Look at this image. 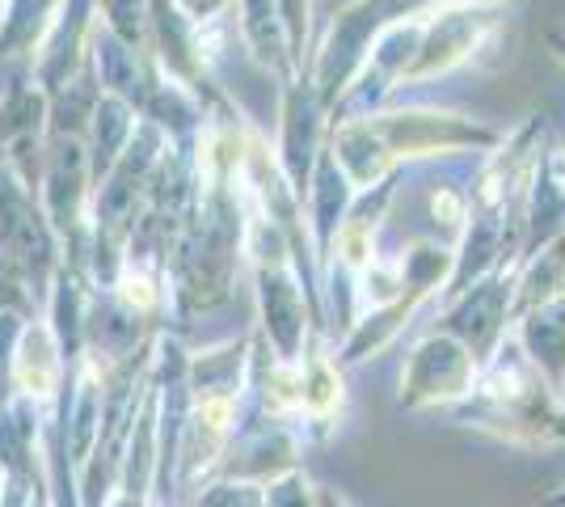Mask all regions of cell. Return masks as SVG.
Instances as JSON below:
<instances>
[{
	"instance_id": "obj_1",
	"label": "cell",
	"mask_w": 565,
	"mask_h": 507,
	"mask_svg": "<svg viewBox=\"0 0 565 507\" xmlns=\"http://www.w3.org/2000/svg\"><path fill=\"white\" fill-rule=\"evenodd\" d=\"M456 419L465 427L490 432L511 444H562L565 406L553 381L523 356L519 342L498 347L481 377L456 402Z\"/></svg>"
},
{
	"instance_id": "obj_2",
	"label": "cell",
	"mask_w": 565,
	"mask_h": 507,
	"mask_svg": "<svg viewBox=\"0 0 565 507\" xmlns=\"http://www.w3.org/2000/svg\"><path fill=\"white\" fill-rule=\"evenodd\" d=\"M393 161L414 157H448V152H494L502 131L456 110H372L363 115Z\"/></svg>"
},
{
	"instance_id": "obj_3",
	"label": "cell",
	"mask_w": 565,
	"mask_h": 507,
	"mask_svg": "<svg viewBox=\"0 0 565 507\" xmlns=\"http://www.w3.org/2000/svg\"><path fill=\"white\" fill-rule=\"evenodd\" d=\"M494 30L498 9H481V4H444V9L426 13L423 43H418L414 64L401 76V85H423V81L456 73L494 39Z\"/></svg>"
},
{
	"instance_id": "obj_4",
	"label": "cell",
	"mask_w": 565,
	"mask_h": 507,
	"mask_svg": "<svg viewBox=\"0 0 565 507\" xmlns=\"http://www.w3.org/2000/svg\"><path fill=\"white\" fill-rule=\"evenodd\" d=\"M477 368L472 351L451 338L448 330H435L430 338H423L414 347V356L405 363V377H401V406H456L477 381Z\"/></svg>"
},
{
	"instance_id": "obj_5",
	"label": "cell",
	"mask_w": 565,
	"mask_h": 507,
	"mask_svg": "<svg viewBox=\"0 0 565 507\" xmlns=\"http://www.w3.org/2000/svg\"><path fill=\"white\" fill-rule=\"evenodd\" d=\"M326 136H330V110L317 94V85L308 76H296L291 85H282L279 169L291 194L300 199V208H305L308 178H312V166L326 148Z\"/></svg>"
},
{
	"instance_id": "obj_6",
	"label": "cell",
	"mask_w": 565,
	"mask_h": 507,
	"mask_svg": "<svg viewBox=\"0 0 565 507\" xmlns=\"http://www.w3.org/2000/svg\"><path fill=\"white\" fill-rule=\"evenodd\" d=\"M511 271H494L486 279H477L469 292H460L448 300V314L439 321V330L460 338L472 351V360L486 363L502 347L507 321H511Z\"/></svg>"
},
{
	"instance_id": "obj_7",
	"label": "cell",
	"mask_w": 565,
	"mask_h": 507,
	"mask_svg": "<svg viewBox=\"0 0 565 507\" xmlns=\"http://www.w3.org/2000/svg\"><path fill=\"white\" fill-rule=\"evenodd\" d=\"M258 292H262V317H266V335L275 342L282 363L300 356L305 342V288L296 279V266L275 263L258 266Z\"/></svg>"
},
{
	"instance_id": "obj_8",
	"label": "cell",
	"mask_w": 565,
	"mask_h": 507,
	"mask_svg": "<svg viewBox=\"0 0 565 507\" xmlns=\"http://www.w3.org/2000/svg\"><path fill=\"white\" fill-rule=\"evenodd\" d=\"M233 13H236V34H241L245 51L270 76H279L282 85H291L300 76V68H296V55H291L287 30H282L279 4L275 0H233Z\"/></svg>"
},
{
	"instance_id": "obj_9",
	"label": "cell",
	"mask_w": 565,
	"mask_h": 507,
	"mask_svg": "<svg viewBox=\"0 0 565 507\" xmlns=\"http://www.w3.org/2000/svg\"><path fill=\"white\" fill-rule=\"evenodd\" d=\"M515 342L523 347V356L553 381V389L565 385V292L519 317Z\"/></svg>"
},
{
	"instance_id": "obj_10",
	"label": "cell",
	"mask_w": 565,
	"mask_h": 507,
	"mask_svg": "<svg viewBox=\"0 0 565 507\" xmlns=\"http://www.w3.org/2000/svg\"><path fill=\"white\" fill-rule=\"evenodd\" d=\"M60 9L64 0H4L0 4V64H13V60L34 64Z\"/></svg>"
},
{
	"instance_id": "obj_11",
	"label": "cell",
	"mask_w": 565,
	"mask_h": 507,
	"mask_svg": "<svg viewBox=\"0 0 565 507\" xmlns=\"http://www.w3.org/2000/svg\"><path fill=\"white\" fill-rule=\"evenodd\" d=\"M565 292V229L544 242L541 250H532L527 258H519L511 271V314L523 317L527 309H536L544 300Z\"/></svg>"
},
{
	"instance_id": "obj_12",
	"label": "cell",
	"mask_w": 565,
	"mask_h": 507,
	"mask_svg": "<svg viewBox=\"0 0 565 507\" xmlns=\"http://www.w3.org/2000/svg\"><path fill=\"white\" fill-rule=\"evenodd\" d=\"M136 123H140V110L127 106L122 97L102 94L94 110V123L85 131V148H89V173H94V187L115 169V161L122 157V148L131 145L136 136Z\"/></svg>"
},
{
	"instance_id": "obj_13",
	"label": "cell",
	"mask_w": 565,
	"mask_h": 507,
	"mask_svg": "<svg viewBox=\"0 0 565 507\" xmlns=\"http://www.w3.org/2000/svg\"><path fill=\"white\" fill-rule=\"evenodd\" d=\"M64 351L55 342V330L47 321H34L22 330V342L13 351V385L22 389L25 398H47L60 372H64Z\"/></svg>"
},
{
	"instance_id": "obj_14",
	"label": "cell",
	"mask_w": 565,
	"mask_h": 507,
	"mask_svg": "<svg viewBox=\"0 0 565 507\" xmlns=\"http://www.w3.org/2000/svg\"><path fill=\"white\" fill-rule=\"evenodd\" d=\"M300 389H305V414L326 423L342 406V372L333 368L330 356H308L300 368Z\"/></svg>"
},
{
	"instance_id": "obj_15",
	"label": "cell",
	"mask_w": 565,
	"mask_h": 507,
	"mask_svg": "<svg viewBox=\"0 0 565 507\" xmlns=\"http://www.w3.org/2000/svg\"><path fill=\"white\" fill-rule=\"evenodd\" d=\"M97 22L131 47H148V0H94Z\"/></svg>"
},
{
	"instance_id": "obj_16",
	"label": "cell",
	"mask_w": 565,
	"mask_h": 507,
	"mask_svg": "<svg viewBox=\"0 0 565 507\" xmlns=\"http://www.w3.org/2000/svg\"><path fill=\"white\" fill-rule=\"evenodd\" d=\"M275 4H279L282 30H287V43H291V55H296V68H300V76H305L308 34H312V18H308V9H312V0H275Z\"/></svg>"
},
{
	"instance_id": "obj_17",
	"label": "cell",
	"mask_w": 565,
	"mask_h": 507,
	"mask_svg": "<svg viewBox=\"0 0 565 507\" xmlns=\"http://www.w3.org/2000/svg\"><path fill=\"white\" fill-rule=\"evenodd\" d=\"M199 507H266V499L258 495V486H215Z\"/></svg>"
},
{
	"instance_id": "obj_18",
	"label": "cell",
	"mask_w": 565,
	"mask_h": 507,
	"mask_svg": "<svg viewBox=\"0 0 565 507\" xmlns=\"http://www.w3.org/2000/svg\"><path fill=\"white\" fill-rule=\"evenodd\" d=\"M173 4H178L194 25L215 22V18H224V13L233 9V0H173Z\"/></svg>"
},
{
	"instance_id": "obj_19",
	"label": "cell",
	"mask_w": 565,
	"mask_h": 507,
	"mask_svg": "<svg viewBox=\"0 0 565 507\" xmlns=\"http://www.w3.org/2000/svg\"><path fill=\"white\" fill-rule=\"evenodd\" d=\"M548 173L562 182V191H565V145L557 148V152H548Z\"/></svg>"
},
{
	"instance_id": "obj_20",
	"label": "cell",
	"mask_w": 565,
	"mask_h": 507,
	"mask_svg": "<svg viewBox=\"0 0 565 507\" xmlns=\"http://www.w3.org/2000/svg\"><path fill=\"white\" fill-rule=\"evenodd\" d=\"M321 507H347V504H342L333 490H321Z\"/></svg>"
},
{
	"instance_id": "obj_21",
	"label": "cell",
	"mask_w": 565,
	"mask_h": 507,
	"mask_svg": "<svg viewBox=\"0 0 565 507\" xmlns=\"http://www.w3.org/2000/svg\"><path fill=\"white\" fill-rule=\"evenodd\" d=\"M456 4H481V9H498L502 0H456Z\"/></svg>"
},
{
	"instance_id": "obj_22",
	"label": "cell",
	"mask_w": 565,
	"mask_h": 507,
	"mask_svg": "<svg viewBox=\"0 0 565 507\" xmlns=\"http://www.w3.org/2000/svg\"><path fill=\"white\" fill-rule=\"evenodd\" d=\"M548 504H553V507H565V486H562V495H553Z\"/></svg>"
}]
</instances>
